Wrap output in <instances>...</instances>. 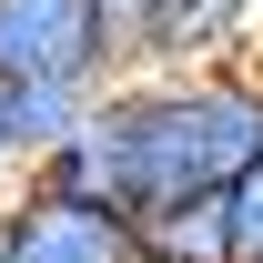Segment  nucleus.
<instances>
[{"label":"nucleus","mask_w":263,"mask_h":263,"mask_svg":"<svg viewBox=\"0 0 263 263\" xmlns=\"http://www.w3.org/2000/svg\"><path fill=\"white\" fill-rule=\"evenodd\" d=\"M101 132L122 142V193L132 223L193 193H233L263 162V61H223V71H122L91 101Z\"/></svg>","instance_id":"nucleus-1"},{"label":"nucleus","mask_w":263,"mask_h":263,"mask_svg":"<svg viewBox=\"0 0 263 263\" xmlns=\"http://www.w3.org/2000/svg\"><path fill=\"white\" fill-rule=\"evenodd\" d=\"M111 91L122 81V21L111 0H0V91Z\"/></svg>","instance_id":"nucleus-2"},{"label":"nucleus","mask_w":263,"mask_h":263,"mask_svg":"<svg viewBox=\"0 0 263 263\" xmlns=\"http://www.w3.org/2000/svg\"><path fill=\"white\" fill-rule=\"evenodd\" d=\"M263 61V0H142L122 21V71H223Z\"/></svg>","instance_id":"nucleus-3"},{"label":"nucleus","mask_w":263,"mask_h":263,"mask_svg":"<svg viewBox=\"0 0 263 263\" xmlns=\"http://www.w3.org/2000/svg\"><path fill=\"white\" fill-rule=\"evenodd\" d=\"M0 243H10V263H152L132 213H101V202H71V193H31V182L0 193Z\"/></svg>","instance_id":"nucleus-4"},{"label":"nucleus","mask_w":263,"mask_h":263,"mask_svg":"<svg viewBox=\"0 0 263 263\" xmlns=\"http://www.w3.org/2000/svg\"><path fill=\"white\" fill-rule=\"evenodd\" d=\"M142 253L152 263H243L233 253V202L223 193H193V202L142 213Z\"/></svg>","instance_id":"nucleus-5"},{"label":"nucleus","mask_w":263,"mask_h":263,"mask_svg":"<svg viewBox=\"0 0 263 263\" xmlns=\"http://www.w3.org/2000/svg\"><path fill=\"white\" fill-rule=\"evenodd\" d=\"M91 101H101V91H41V81H21V91H0V132H10V152H21V172H31L41 152H51V142H71Z\"/></svg>","instance_id":"nucleus-6"},{"label":"nucleus","mask_w":263,"mask_h":263,"mask_svg":"<svg viewBox=\"0 0 263 263\" xmlns=\"http://www.w3.org/2000/svg\"><path fill=\"white\" fill-rule=\"evenodd\" d=\"M223 202H233V253H243V263H263V162L243 172Z\"/></svg>","instance_id":"nucleus-7"},{"label":"nucleus","mask_w":263,"mask_h":263,"mask_svg":"<svg viewBox=\"0 0 263 263\" xmlns=\"http://www.w3.org/2000/svg\"><path fill=\"white\" fill-rule=\"evenodd\" d=\"M10 182H21V152H10V132H0V193H10Z\"/></svg>","instance_id":"nucleus-8"},{"label":"nucleus","mask_w":263,"mask_h":263,"mask_svg":"<svg viewBox=\"0 0 263 263\" xmlns=\"http://www.w3.org/2000/svg\"><path fill=\"white\" fill-rule=\"evenodd\" d=\"M132 10H142V0H111V21H132Z\"/></svg>","instance_id":"nucleus-9"},{"label":"nucleus","mask_w":263,"mask_h":263,"mask_svg":"<svg viewBox=\"0 0 263 263\" xmlns=\"http://www.w3.org/2000/svg\"><path fill=\"white\" fill-rule=\"evenodd\" d=\"M0 263H10V243H0Z\"/></svg>","instance_id":"nucleus-10"}]
</instances>
